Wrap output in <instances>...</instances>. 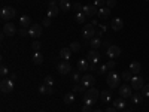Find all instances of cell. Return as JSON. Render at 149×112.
<instances>
[{
  "label": "cell",
  "mask_w": 149,
  "mask_h": 112,
  "mask_svg": "<svg viewBox=\"0 0 149 112\" xmlns=\"http://www.w3.org/2000/svg\"><path fill=\"white\" fill-rule=\"evenodd\" d=\"M110 27L113 29L115 32H118V30H121V29L124 27V22H122L121 18H115V20L110 21Z\"/></svg>",
  "instance_id": "obj_18"
},
{
  "label": "cell",
  "mask_w": 149,
  "mask_h": 112,
  "mask_svg": "<svg viewBox=\"0 0 149 112\" xmlns=\"http://www.w3.org/2000/svg\"><path fill=\"white\" fill-rule=\"evenodd\" d=\"M0 90L5 94L12 93L14 91V81L9 79V78H2V81H0Z\"/></svg>",
  "instance_id": "obj_3"
},
{
  "label": "cell",
  "mask_w": 149,
  "mask_h": 112,
  "mask_svg": "<svg viewBox=\"0 0 149 112\" xmlns=\"http://www.w3.org/2000/svg\"><path fill=\"white\" fill-rule=\"evenodd\" d=\"M58 12H60V8H57V2H55V0H51V2H49V6H48L46 17L54 18V17L58 15Z\"/></svg>",
  "instance_id": "obj_7"
},
{
  "label": "cell",
  "mask_w": 149,
  "mask_h": 112,
  "mask_svg": "<svg viewBox=\"0 0 149 112\" xmlns=\"http://www.w3.org/2000/svg\"><path fill=\"white\" fill-rule=\"evenodd\" d=\"M19 24H21L22 29H27V27H31L33 26V24H31V18L29 15H22L19 18Z\"/></svg>",
  "instance_id": "obj_17"
},
{
  "label": "cell",
  "mask_w": 149,
  "mask_h": 112,
  "mask_svg": "<svg viewBox=\"0 0 149 112\" xmlns=\"http://www.w3.org/2000/svg\"><path fill=\"white\" fill-rule=\"evenodd\" d=\"M17 33V29H15V26L12 22H6L5 26H3V34H6V36H14Z\"/></svg>",
  "instance_id": "obj_14"
},
{
  "label": "cell",
  "mask_w": 149,
  "mask_h": 112,
  "mask_svg": "<svg viewBox=\"0 0 149 112\" xmlns=\"http://www.w3.org/2000/svg\"><path fill=\"white\" fill-rule=\"evenodd\" d=\"M8 72H9V69H8L6 66H2V67H0V75H2V78H6Z\"/></svg>",
  "instance_id": "obj_38"
},
{
  "label": "cell",
  "mask_w": 149,
  "mask_h": 112,
  "mask_svg": "<svg viewBox=\"0 0 149 112\" xmlns=\"http://www.w3.org/2000/svg\"><path fill=\"white\" fill-rule=\"evenodd\" d=\"M113 105H115V108L116 109H125V99H122V97H119V99H115V102H113Z\"/></svg>",
  "instance_id": "obj_27"
},
{
  "label": "cell",
  "mask_w": 149,
  "mask_h": 112,
  "mask_svg": "<svg viewBox=\"0 0 149 112\" xmlns=\"http://www.w3.org/2000/svg\"><path fill=\"white\" fill-rule=\"evenodd\" d=\"M94 112H103V111H102V109H95Z\"/></svg>",
  "instance_id": "obj_52"
},
{
  "label": "cell",
  "mask_w": 149,
  "mask_h": 112,
  "mask_svg": "<svg viewBox=\"0 0 149 112\" xmlns=\"http://www.w3.org/2000/svg\"><path fill=\"white\" fill-rule=\"evenodd\" d=\"M115 66H116V63H115V60H109L107 63H106V67H107V69H113Z\"/></svg>",
  "instance_id": "obj_40"
},
{
  "label": "cell",
  "mask_w": 149,
  "mask_h": 112,
  "mask_svg": "<svg viewBox=\"0 0 149 112\" xmlns=\"http://www.w3.org/2000/svg\"><path fill=\"white\" fill-rule=\"evenodd\" d=\"M10 79H12V81H15V79H17V75H15V73H12V75H10Z\"/></svg>",
  "instance_id": "obj_51"
},
{
  "label": "cell",
  "mask_w": 149,
  "mask_h": 112,
  "mask_svg": "<svg viewBox=\"0 0 149 112\" xmlns=\"http://www.w3.org/2000/svg\"><path fill=\"white\" fill-rule=\"evenodd\" d=\"M43 84H46V85H52V84H54L52 76H45V82H43Z\"/></svg>",
  "instance_id": "obj_41"
},
{
  "label": "cell",
  "mask_w": 149,
  "mask_h": 112,
  "mask_svg": "<svg viewBox=\"0 0 149 112\" xmlns=\"http://www.w3.org/2000/svg\"><path fill=\"white\" fill-rule=\"evenodd\" d=\"M69 48L72 49L73 52H79V51H81V48H82V45H81L79 42H72Z\"/></svg>",
  "instance_id": "obj_33"
},
{
  "label": "cell",
  "mask_w": 149,
  "mask_h": 112,
  "mask_svg": "<svg viewBox=\"0 0 149 112\" xmlns=\"http://www.w3.org/2000/svg\"><path fill=\"white\" fill-rule=\"evenodd\" d=\"M19 34H21V37L30 36V34H29V30H26V29H21V30H19Z\"/></svg>",
  "instance_id": "obj_44"
},
{
  "label": "cell",
  "mask_w": 149,
  "mask_h": 112,
  "mask_svg": "<svg viewBox=\"0 0 149 112\" xmlns=\"http://www.w3.org/2000/svg\"><path fill=\"white\" fill-rule=\"evenodd\" d=\"M29 34L31 37H34V39L40 37L42 36V24H33V26L29 29Z\"/></svg>",
  "instance_id": "obj_12"
},
{
  "label": "cell",
  "mask_w": 149,
  "mask_h": 112,
  "mask_svg": "<svg viewBox=\"0 0 149 112\" xmlns=\"http://www.w3.org/2000/svg\"><path fill=\"white\" fill-rule=\"evenodd\" d=\"M146 2H149V0H146Z\"/></svg>",
  "instance_id": "obj_56"
},
{
  "label": "cell",
  "mask_w": 149,
  "mask_h": 112,
  "mask_svg": "<svg viewBox=\"0 0 149 112\" xmlns=\"http://www.w3.org/2000/svg\"><path fill=\"white\" fill-rule=\"evenodd\" d=\"M106 6H107L109 9L115 8V6H116V0H106Z\"/></svg>",
  "instance_id": "obj_39"
},
{
  "label": "cell",
  "mask_w": 149,
  "mask_h": 112,
  "mask_svg": "<svg viewBox=\"0 0 149 112\" xmlns=\"http://www.w3.org/2000/svg\"><path fill=\"white\" fill-rule=\"evenodd\" d=\"M74 18H76V22H78V24H84L85 20H86V15L81 10V12H76V17H74Z\"/></svg>",
  "instance_id": "obj_30"
},
{
  "label": "cell",
  "mask_w": 149,
  "mask_h": 112,
  "mask_svg": "<svg viewBox=\"0 0 149 112\" xmlns=\"http://www.w3.org/2000/svg\"><path fill=\"white\" fill-rule=\"evenodd\" d=\"M116 111H118V109H116L115 106H113V108H107V109H106V112H116Z\"/></svg>",
  "instance_id": "obj_48"
},
{
  "label": "cell",
  "mask_w": 149,
  "mask_h": 112,
  "mask_svg": "<svg viewBox=\"0 0 149 112\" xmlns=\"http://www.w3.org/2000/svg\"><path fill=\"white\" fill-rule=\"evenodd\" d=\"M86 60L90 61V64H94V63H98L100 60V54H98L97 49H91V51L86 54Z\"/></svg>",
  "instance_id": "obj_13"
},
{
  "label": "cell",
  "mask_w": 149,
  "mask_h": 112,
  "mask_svg": "<svg viewBox=\"0 0 149 112\" xmlns=\"http://www.w3.org/2000/svg\"><path fill=\"white\" fill-rule=\"evenodd\" d=\"M130 99H131V102H133L134 105H140V103L145 100V96H143L142 93H133V96H131Z\"/></svg>",
  "instance_id": "obj_20"
},
{
  "label": "cell",
  "mask_w": 149,
  "mask_h": 112,
  "mask_svg": "<svg viewBox=\"0 0 149 112\" xmlns=\"http://www.w3.org/2000/svg\"><path fill=\"white\" fill-rule=\"evenodd\" d=\"M57 70H58V73L60 75H67V73H70L72 72V66H70V63L69 61H61V63H58V66H57Z\"/></svg>",
  "instance_id": "obj_10"
},
{
  "label": "cell",
  "mask_w": 149,
  "mask_h": 112,
  "mask_svg": "<svg viewBox=\"0 0 149 112\" xmlns=\"http://www.w3.org/2000/svg\"><path fill=\"white\" fill-rule=\"evenodd\" d=\"M98 26H100V30H102V32H106V30H107L106 24H98Z\"/></svg>",
  "instance_id": "obj_47"
},
{
  "label": "cell",
  "mask_w": 149,
  "mask_h": 112,
  "mask_svg": "<svg viewBox=\"0 0 149 112\" xmlns=\"http://www.w3.org/2000/svg\"><path fill=\"white\" fill-rule=\"evenodd\" d=\"M106 5V0H94V6L97 8H103Z\"/></svg>",
  "instance_id": "obj_37"
},
{
  "label": "cell",
  "mask_w": 149,
  "mask_h": 112,
  "mask_svg": "<svg viewBox=\"0 0 149 112\" xmlns=\"http://www.w3.org/2000/svg\"><path fill=\"white\" fill-rule=\"evenodd\" d=\"M100 18H107L109 15H110V9L107 8V6H103V8H98V14H97Z\"/></svg>",
  "instance_id": "obj_24"
},
{
  "label": "cell",
  "mask_w": 149,
  "mask_h": 112,
  "mask_svg": "<svg viewBox=\"0 0 149 112\" xmlns=\"http://www.w3.org/2000/svg\"><path fill=\"white\" fill-rule=\"evenodd\" d=\"M82 12L86 15V17H95L97 14H98V8L97 6H94V5H85L84 8H82Z\"/></svg>",
  "instance_id": "obj_11"
},
{
  "label": "cell",
  "mask_w": 149,
  "mask_h": 112,
  "mask_svg": "<svg viewBox=\"0 0 149 112\" xmlns=\"http://www.w3.org/2000/svg\"><path fill=\"white\" fill-rule=\"evenodd\" d=\"M72 52H73V51H72L70 48H61V49H60V57L67 61V60L72 57Z\"/></svg>",
  "instance_id": "obj_22"
},
{
  "label": "cell",
  "mask_w": 149,
  "mask_h": 112,
  "mask_svg": "<svg viewBox=\"0 0 149 112\" xmlns=\"http://www.w3.org/2000/svg\"><path fill=\"white\" fill-rule=\"evenodd\" d=\"M17 2H21V0H17Z\"/></svg>",
  "instance_id": "obj_55"
},
{
  "label": "cell",
  "mask_w": 149,
  "mask_h": 112,
  "mask_svg": "<svg viewBox=\"0 0 149 112\" xmlns=\"http://www.w3.org/2000/svg\"><path fill=\"white\" fill-rule=\"evenodd\" d=\"M74 102V93H67L64 96V103L66 105H72Z\"/></svg>",
  "instance_id": "obj_31"
},
{
  "label": "cell",
  "mask_w": 149,
  "mask_h": 112,
  "mask_svg": "<svg viewBox=\"0 0 149 112\" xmlns=\"http://www.w3.org/2000/svg\"><path fill=\"white\" fill-rule=\"evenodd\" d=\"M106 70H107V67H106V64H103V66H100V67H98V73H106Z\"/></svg>",
  "instance_id": "obj_45"
},
{
  "label": "cell",
  "mask_w": 149,
  "mask_h": 112,
  "mask_svg": "<svg viewBox=\"0 0 149 112\" xmlns=\"http://www.w3.org/2000/svg\"><path fill=\"white\" fill-rule=\"evenodd\" d=\"M39 112H45V111H39Z\"/></svg>",
  "instance_id": "obj_54"
},
{
  "label": "cell",
  "mask_w": 149,
  "mask_h": 112,
  "mask_svg": "<svg viewBox=\"0 0 149 112\" xmlns=\"http://www.w3.org/2000/svg\"><path fill=\"white\" fill-rule=\"evenodd\" d=\"M118 93L122 99H130L133 96V88L128 87V84H124V85H119L118 87Z\"/></svg>",
  "instance_id": "obj_6"
},
{
  "label": "cell",
  "mask_w": 149,
  "mask_h": 112,
  "mask_svg": "<svg viewBox=\"0 0 149 112\" xmlns=\"http://www.w3.org/2000/svg\"><path fill=\"white\" fill-rule=\"evenodd\" d=\"M40 48H42V43H40L39 41H33V43H31V49H33L34 52L40 51Z\"/></svg>",
  "instance_id": "obj_34"
},
{
  "label": "cell",
  "mask_w": 149,
  "mask_h": 112,
  "mask_svg": "<svg viewBox=\"0 0 149 112\" xmlns=\"http://www.w3.org/2000/svg\"><path fill=\"white\" fill-rule=\"evenodd\" d=\"M98 97H100V91L95 90L94 87H91V88L86 90V93H84V102H85V105L91 106V105H94L97 102Z\"/></svg>",
  "instance_id": "obj_1"
},
{
  "label": "cell",
  "mask_w": 149,
  "mask_h": 112,
  "mask_svg": "<svg viewBox=\"0 0 149 112\" xmlns=\"http://www.w3.org/2000/svg\"><path fill=\"white\" fill-rule=\"evenodd\" d=\"M124 112H130V111H124Z\"/></svg>",
  "instance_id": "obj_53"
},
{
  "label": "cell",
  "mask_w": 149,
  "mask_h": 112,
  "mask_svg": "<svg viewBox=\"0 0 149 112\" xmlns=\"http://www.w3.org/2000/svg\"><path fill=\"white\" fill-rule=\"evenodd\" d=\"M72 3H70V0H60L58 2V8L63 10V12H69L70 9H72Z\"/></svg>",
  "instance_id": "obj_16"
},
{
  "label": "cell",
  "mask_w": 149,
  "mask_h": 112,
  "mask_svg": "<svg viewBox=\"0 0 149 112\" xmlns=\"http://www.w3.org/2000/svg\"><path fill=\"white\" fill-rule=\"evenodd\" d=\"M107 85L109 88H116V87H119V75L116 72H110L107 75Z\"/></svg>",
  "instance_id": "obj_5"
},
{
  "label": "cell",
  "mask_w": 149,
  "mask_h": 112,
  "mask_svg": "<svg viewBox=\"0 0 149 112\" xmlns=\"http://www.w3.org/2000/svg\"><path fill=\"white\" fill-rule=\"evenodd\" d=\"M82 112H93V111H91V106H90V105H84Z\"/></svg>",
  "instance_id": "obj_46"
},
{
  "label": "cell",
  "mask_w": 149,
  "mask_h": 112,
  "mask_svg": "<svg viewBox=\"0 0 149 112\" xmlns=\"http://www.w3.org/2000/svg\"><path fill=\"white\" fill-rule=\"evenodd\" d=\"M121 78H122V81H131V79H133V72H131V70H125V72H122Z\"/></svg>",
  "instance_id": "obj_32"
},
{
  "label": "cell",
  "mask_w": 149,
  "mask_h": 112,
  "mask_svg": "<svg viewBox=\"0 0 149 112\" xmlns=\"http://www.w3.org/2000/svg\"><path fill=\"white\" fill-rule=\"evenodd\" d=\"M90 69V61L86 60V58H82L78 61V70L79 72H85V70H88Z\"/></svg>",
  "instance_id": "obj_19"
},
{
  "label": "cell",
  "mask_w": 149,
  "mask_h": 112,
  "mask_svg": "<svg viewBox=\"0 0 149 112\" xmlns=\"http://www.w3.org/2000/svg\"><path fill=\"white\" fill-rule=\"evenodd\" d=\"M86 90H88V87L84 85L82 82L76 84L74 85V88H73V93H86Z\"/></svg>",
  "instance_id": "obj_29"
},
{
  "label": "cell",
  "mask_w": 149,
  "mask_h": 112,
  "mask_svg": "<svg viewBox=\"0 0 149 112\" xmlns=\"http://www.w3.org/2000/svg\"><path fill=\"white\" fill-rule=\"evenodd\" d=\"M42 26H45V27H49V26H51V18L46 17V18L43 20V22H42Z\"/></svg>",
  "instance_id": "obj_42"
},
{
  "label": "cell",
  "mask_w": 149,
  "mask_h": 112,
  "mask_svg": "<svg viewBox=\"0 0 149 112\" xmlns=\"http://www.w3.org/2000/svg\"><path fill=\"white\" fill-rule=\"evenodd\" d=\"M15 15H17V10L10 6L2 8V12H0V17H2L3 21H10L12 18H15Z\"/></svg>",
  "instance_id": "obj_4"
},
{
  "label": "cell",
  "mask_w": 149,
  "mask_h": 112,
  "mask_svg": "<svg viewBox=\"0 0 149 112\" xmlns=\"http://www.w3.org/2000/svg\"><path fill=\"white\" fill-rule=\"evenodd\" d=\"M39 93H42V94H52V93H54V88H52V85L42 84V85L39 87Z\"/></svg>",
  "instance_id": "obj_23"
},
{
  "label": "cell",
  "mask_w": 149,
  "mask_h": 112,
  "mask_svg": "<svg viewBox=\"0 0 149 112\" xmlns=\"http://www.w3.org/2000/svg\"><path fill=\"white\" fill-rule=\"evenodd\" d=\"M130 82H131V88L137 90V91H140L143 88V85H145V79L142 76H133V79Z\"/></svg>",
  "instance_id": "obj_8"
},
{
  "label": "cell",
  "mask_w": 149,
  "mask_h": 112,
  "mask_svg": "<svg viewBox=\"0 0 149 112\" xmlns=\"http://www.w3.org/2000/svg\"><path fill=\"white\" fill-rule=\"evenodd\" d=\"M72 8H73L74 10H76V12H81L84 6H81V3H73V6H72Z\"/></svg>",
  "instance_id": "obj_43"
},
{
  "label": "cell",
  "mask_w": 149,
  "mask_h": 112,
  "mask_svg": "<svg viewBox=\"0 0 149 112\" xmlns=\"http://www.w3.org/2000/svg\"><path fill=\"white\" fill-rule=\"evenodd\" d=\"M81 82H82L84 85H86L88 88H91V87L95 84V78L93 76V75H84L82 79H81Z\"/></svg>",
  "instance_id": "obj_15"
},
{
  "label": "cell",
  "mask_w": 149,
  "mask_h": 112,
  "mask_svg": "<svg viewBox=\"0 0 149 112\" xmlns=\"http://www.w3.org/2000/svg\"><path fill=\"white\" fill-rule=\"evenodd\" d=\"M140 93H142L145 97H149V84H145V85H143V88L140 90Z\"/></svg>",
  "instance_id": "obj_36"
},
{
  "label": "cell",
  "mask_w": 149,
  "mask_h": 112,
  "mask_svg": "<svg viewBox=\"0 0 149 112\" xmlns=\"http://www.w3.org/2000/svg\"><path fill=\"white\" fill-rule=\"evenodd\" d=\"M95 26L94 24H86V26H84V30H82V37L85 41H91L93 37L95 36Z\"/></svg>",
  "instance_id": "obj_2"
},
{
  "label": "cell",
  "mask_w": 149,
  "mask_h": 112,
  "mask_svg": "<svg viewBox=\"0 0 149 112\" xmlns=\"http://www.w3.org/2000/svg\"><path fill=\"white\" fill-rule=\"evenodd\" d=\"M90 69H91V70H95V69H97V63H94V64H90Z\"/></svg>",
  "instance_id": "obj_50"
},
{
  "label": "cell",
  "mask_w": 149,
  "mask_h": 112,
  "mask_svg": "<svg viewBox=\"0 0 149 112\" xmlns=\"http://www.w3.org/2000/svg\"><path fill=\"white\" fill-rule=\"evenodd\" d=\"M103 33H104V32H102V30H100V32H95V36H97V37H100V39H102Z\"/></svg>",
  "instance_id": "obj_49"
},
{
  "label": "cell",
  "mask_w": 149,
  "mask_h": 112,
  "mask_svg": "<svg viewBox=\"0 0 149 112\" xmlns=\"http://www.w3.org/2000/svg\"><path fill=\"white\" fill-rule=\"evenodd\" d=\"M130 70L133 72V75H137V73H140V70H142V66H140V63H139V61H133V63L130 64Z\"/></svg>",
  "instance_id": "obj_26"
},
{
  "label": "cell",
  "mask_w": 149,
  "mask_h": 112,
  "mask_svg": "<svg viewBox=\"0 0 149 112\" xmlns=\"http://www.w3.org/2000/svg\"><path fill=\"white\" fill-rule=\"evenodd\" d=\"M100 99L103 100V103H109V102L112 100V91H110V90L100 91Z\"/></svg>",
  "instance_id": "obj_21"
},
{
  "label": "cell",
  "mask_w": 149,
  "mask_h": 112,
  "mask_svg": "<svg viewBox=\"0 0 149 112\" xmlns=\"http://www.w3.org/2000/svg\"><path fill=\"white\" fill-rule=\"evenodd\" d=\"M90 45L93 46V49L100 48V46H102V39H100V37H97V36H94L93 39L90 41Z\"/></svg>",
  "instance_id": "obj_28"
},
{
  "label": "cell",
  "mask_w": 149,
  "mask_h": 112,
  "mask_svg": "<svg viewBox=\"0 0 149 112\" xmlns=\"http://www.w3.org/2000/svg\"><path fill=\"white\" fill-rule=\"evenodd\" d=\"M72 79H73L74 82H81V79H82L81 72H79V70H78V72H73V73H72Z\"/></svg>",
  "instance_id": "obj_35"
},
{
  "label": "cell",
  "mask_w": 149,
  "mask_h": 112,
  "mask_svg": "<svg viewBox=\"0 0 149 112\" xmlns=\"http://www.w3.org/2000/svg\"><path fill=\"white\" fill-rule=\"evenodd\" d=\"M33 63H34V64H37V66L43 63V54H42L40 51H37V52H34V54H33Z\"/></svg>",
  "instance_id": "obj_25"
},
{
  "label": "cell",
  "mask_w": 149,
  "mask_h": 112,
  "mask_svg": "<svg viewBox=\"0 0 149 112\" xmlns=\"http://www.w3.org/2000/svg\"><path fill=\"white\" fill-rule=\"evenodd\" d=\"M119 54H121V48L116 46V45H110V46L107 48V51H106V55H107L110 60L119 57Z\"/></svg>",
  "instance_id": "obj_9"
}]
</instances>
